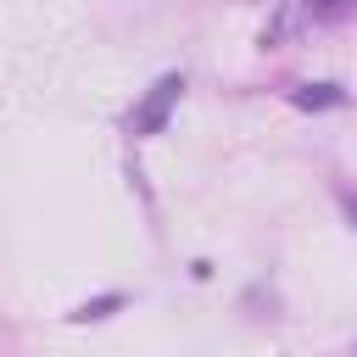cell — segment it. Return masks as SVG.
<instances>
[{
	"instance_id": "obj_1",
	"label": "cell",
	"mask_w": 357,
	"mask_h": 357,
	"mask_svg": "<svg viewBox=\"0 0 357 357\" xmlns=\"http://www.w3.org/2000/svg\"><path fill=\"white\" fill-rule=\"evenodd\" d=\"M178 95H184V78H178V73L156 78V84H151V95H145V100L128 112V134H139V139L162 134V128H167V112L178 106Z\"/></svg>"
},
{
	"instance_id": "obj_2",
	"label": "cell",
	"mask_w": 357,
	"mask_h": 357,
	"mask_svg": "<svg viewBox=\"0 0 357 357\" xmlns=\"http://www.w3.org/2000/svg\"><path fill=\"white\" fill-rule=\"evenodd\" d=\"M346 95L335 89V84H307V89H296V106H340Z\"/></svg>"
},
{
	"instance_id": "obj_3",
	"label": "cell",
	"mask_w": 357,
	"mask_h": 357,
	"mask_svg": "<svg viewBox=\"0 0 357 357\" xmlns=\"http://www.w3.org/2000/svg\"><path fill=\"white\" fill-rule=\"evenodd\" d=\"M307 6H346V0H307Z\"/></svg>"
},
{
	"instance_id": "obj_4",
	"label": "cell",
	"mask_w": 357,
	"mask_h": 357,
	"mask_svg": "<svg viewBox=\"0 0 357 357\" xmlns=\"http://www.w3.org/2000/svg\"><path fill=\"white\" fill-rule=\"evenodd\" d=\"M346 212H351V223H357V201H351V206H346Z\"/></svg>"
}]
</instances>
